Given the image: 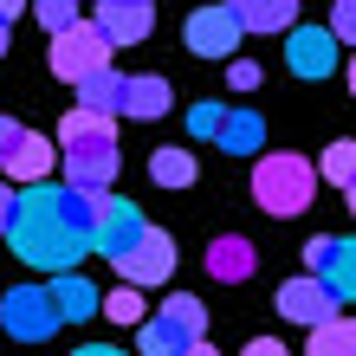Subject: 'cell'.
<instances>
[{
    "label": "cell",
    "instance_id": "1",
    "mask_svg": "<svg viewBox=\"0 0 356 356\" xmlns=\"http://www.w3.org/2000/svg\"><path fill=\"white\" fill-rule=\"evenodd\" d=\"M97 234V195L91 188H52V181H26L19 188V214H13V253L39 266V272H72L91 253Z\"/></svg>",
    "mask_w": 356,
    "mask_h": 356
},
{
    "label": "cell",
    "instance_id": "2",
    "mask_svg": "<svg viewBox=\"0 0 356 356\" xmlns=\"http://www.w3.org/2000/svg\"><path fill=\"white\" fill-rule=\"evenodd\" d=\"M311 195H318V169H311L305 156L272 149V156L253 162V201L266 207V214L291 220V214H305V207H311Z\"/></svg>",
    "mask_w": 356,
    "mask_h": 356
},
{
    "label": "cell",
    "instance_id": "3",
    "mask_svg": "<svg viewBox=\"0 0 356 356\" xmlns=\"http://www.w3.org/2000/svg\"><path fill=\"white\" fill-rule=\"evenodd\" d=\"M207 337V311H201V298H162V311H149L143 318V337H136V350L143 356H181V350H195Z\"/></svg>",
    "mask_w": 356,
    "mask_h": 356
},
{
    "label": "cell",
    "instance_id": "4",
    "mask_svg": "<svg viewBox=\"0 0 356 356\" xmlns=\"http://www.w3.org/2000/svg\"><path fill=\"white\" fill-rule=\"evenodd\" d=\"M111 52H117V39L97 26V19H78V26L65 33H52V72L65 78V85H78V78H91L111 65Z\"/></svg>",
    "mask_w": 356,
    "mask_h": 356
},
{
    "label": "cell",
    "instance_id": "5",
    "mask_svg": "<svg viewBox=\"0 0 356 356\" xmlns=\"http://www.w3.org/2000/svg\"><path fill=\"white\" fill-rule=\"evenodd\" d=\"M0 324H7V337H19V343H46L65 318H58V305H52L46 285H7V298H0Z\"/></svg>",
    "mask_w": 356,
    "mask_h": 356
},
{
    "label": "cell",
    "instance_id": "6",
    "mask_svg": "<svg viewBox=\"0 0 356 356\" xmlns=\"http://www.w3.org/2000/svg\"><path fill=\"white\" fill-rule=\"evenodd\" d=\"M181 33H188V52H195V58H234V52H240V39H246L240 13L227 7V0H220V7H195Z\"/></svg>",
    "mask_w": 356,
    "mask_h": 356
},
{
    "label": "cell",
    "instance_id": "7",
    "mask_svg": "<svg viewBox=\"0 0 356 356\" xmlns=\"http://www.w3.org/2000/svg\"><path fill=\"white\" fill-rule=\"evenodd\" d=\"M337 285H330L324 279V272H305V279H285L279 285V311H285V318L291 324H305V330H318V324H330V318H337Z\"/></svg>",
    "mask_w": 356,
    "mask_h": 356
},
{
    "label": "cell",
    "instance_id": "8",
    "mask_svg": "<svg viewBox=\"0 0 356 356\" xmlns=\"http://www.w3.org/2000/svg\"><path fill=\"white\" fill-rule=\"evenodd\" d=\"M337 52H343V39L330 33V26H291V39H285L291 78H318V85L337 72Z\"/></svg>",
    "mask_w": 356,
    "mask_h": 356
},
{
    "label": "cell",
    "instance_id": "9",
    "mask_svg": "<svg viewBox=\"0 0 356 356\" xmlns=\"http://www.w3.org/2000/svg\"><path fill=\"white\" fill-rule=\"evenodd\" d=\"M143 220L130 201H117V195H97V234H91V253H104V259H123L130 246L143 240Z\"/></svg>",
    "mask_w": 356,
    "mask_h": 356
},
{
    "label": "cell",
    "instance_id": "10",
    "mask_svg": "<svg viewBox=\"0 0 356 356\" xmlns=\"http://www.w3.org/2000/svg\"><path fill=\"white\" fill-rule=\"evenodd\" d=\"M117 169H123L117 143H72V149H65V181H72V188H91V195H111Z\"/></svg>",
    "mask_w": 356,
    "mask_h": 356
},
{
    "label": "cell",
    "instance_id": "11",
    "mask_svg": "<svg viewBox=\"0 0 356 356\" xmlns=\"http://www.w3.org/2000/svg\"><path fill=\"white\" fill-rule=\"evenodd\" d=\"M117 272H123V279H136V285H162L175 272V240L162 234V227H143V240L117 259Z\"/></svg>",
    "mask_w": 356,
    "mask_h": 356
},
{
    "label": "cell",
    "instance_id": "12",
    "mask_svg": "<svg viewBox=\"0 0 356 356\" xmlns=\"http://www.w3.org/2000/svg\"><path fill=\"white\" fill-rule=\"evenodd\" d=\"M97 26L117 39V46H143L156 26V7L149 0H97Z\"/></svg>",
    "mask_w": 356,
    "mask_h": 356
},
{
    "label": "cell",
    "instance_id": "13",
    "mask_svg": "<svg viewBox=\"0 0 356 356\" xmlns=\"http://www.w3.org/2000/svg\"><path fill=\"white\" fill-rule=\"evenodd\" d=\"M52 305H58V318H65V324H85V318H97V311H104V291L85 279V272H52Z\"/></svg>",
    "mask_w": 356,
    "mask_h": 356
},
{
    "label": "cell",
    "instance_id": "14",
    "mask_svg": "<svg viewBox=\"0 0 356 356\" xmlns=\"http://www.w3.org/2000/svg\"><path fill=\"white\" fill-rule=\"evenodd\" d=\"M52 162H58V143H46V136H33V130H26V136L13 143V156L0 162V175L26 188V181H46V175H52Z\"/></svg>",
    "mask_w": 356,
    "mask_h": 356
},
{
    "label": "cell",
    "instance_id": "15",
    "mask_svg": "<svg viewBox=\"0 0 356 356\" xmlns=\"http://www.w3.org/2000/svg\"><path fill=\"white\" fill-rule=\"evenodd\" d=\"M207 272H214L220 285H246V279H253V240L220 234L214 246H207Z\"/></svg>",
    "mask_w": 356,
    "mask_h": 356
},
{
    "label": "cell",
    "instance_id": "16",
    "mask_svg": "<svg viewBox=\"0 0 356 356\" xmlns=\"http://www.w3.org/2000/svg\"><path fill=\"white\" fill-rule=\"evenodd\" d=\"M246 33H291L298 26V0H227Z\"/></svg>",
    "mask_w": 356,
    "mask_h": 356
},
{
    "label": "cell",
    "instance_id": "17",
    "mask_svg": "<svg viewBox=\"0 0 356 356\" xmlns=\"http://www.w3.org/2000/svg\"><path fill=\"white\" fill-rule=\"evenodd\" d=\"M169 104H175V85H169V78H156V72H130V97H123V117H143V123H149V117L169 111Z\"/></svg>",
    "mask_w": 356,
    "mask_h": 356
},
{
    "label": "cell",
    "instance_id": "18",
    "mask_svg": "<svg viewBox=\"0 0 356 356\" xmlns=\"http://www.w3.org/2000/svg\"><path fill=\"white\" fill-rule=\"evenodd\" d=\"M123 97H130V72H117V65H104V72H91V78H78V104H91V111L123 117Z\"/></svg>",
    "mask_w": 356,
    "mask_h": 356
},
{
    "label": "cell",
    "instance_id": "19",
    "mask_svg": "<svg viewBox=\"0 0 356 356\" xmlns=\"http://www.w3.org/2000/svg\"><path fill=\"white\" fill-rule=\"evenodd\" d=\"M72 143H117V117H111V111H91V104H78V111L58 123V149H72Z\"/></svg>",
    "mask_w": 356,
    "mask_h": 356
},
{
    "label": "cell",
    "instance_id": "20",
    "mask_svg": "<svg viewBox=\"0 0 356 356\" xmlns=\"http://www.w3.org/2000/svg\"><path fill=\"white\" fill-rule=\"evenodd\" d=\"M227 156H259V143H266V117H253V111H234L227 117V130L214 136Z\"/></svg>",
    "mask_w": 356,
    "mask_h": 356
},
{
    "label": "cell",
    "instance_id": "21",
    "mask_svg": "<svg viewBox=\"0 0 356 356\" xmlns=\"http://www.w3.org/2000/svg\"><path fill=\"white\" fill-rule=\"evenodd\" d=\"M305 356H356V318H330V324H318L311 330V343H305Z\"/></svg>",
    "mask_w": 356,
    "mask_h": 356
},
{
    "label": "cell",
    "instance_id": "22",
    "mask_svg": "<svg viewBox=\"0 0 356 356\" xmlns=\"http://www.w3.org/2000/svg\"><path fill=\"white\" fill-rule=\"evenodd\" d=\"M195 156H188V149H156L149 156V181L156 188H195Z\"/></svg>",
    "mask_w": 356,
    "mask_h": 356
},
{
    "label": "cell",
    "instance_id": "23",
    "mask_svg": "<svg viewBox=\"0 0 356 356\" xmlns=\"http://www.w3.org/2000/svg\"><path fill=\"white\" fill-rule=\"evenodd\" d=\"M318 175H324L330 188H356V136L330 143V149H324V162H318Z\"/></svg>",
    "mask_w": 356,
    "mask_h": 356
},
{
    "label": "cell",
    "instance_id": "24",
    "mask_svg": "<svg viewBox=\"0 0 356 356\" xmlns=\"http://www.w3.org/2000/svg\"><path fill=\"white\" fill-rule=\"evenodd\" d=\"M104 311H111V324H143L149 311H143V285L123 279L117 291H104Z\"/></svg>",
    "mask_w": 356,
    "mask_h": 356
},
{
    "label": "cell",
    "instance_id": "25",
    "mask_svg": "<svg viewBox=\"0 0 356 356\" xmlns=\"http://www.w3.org/2000/svg\"><path fill=\"white\" fill-rule=\"evenodd\" d=\"M324 279L337 285V298H343V305L356 298V240H337V253H330V266H324Z\"/></svg>",
    "mask_w": 356,
    "mask_h": 356
},
{
    "label": "cell",
    "instance_id": "26",
    "mask_svg": "<svg viewBox=\"0 0 356 356\" xmlns=\"http://www.w3.org/2000/svg\"><path fill=\"white\" fill-rule=\"evenodd\" d=\"M33 13H39V26H46V33H65V26H78V19H85V7H78V0H33Z\"/></svg>",
    "mask_w": 356,
    "mask_h": 356
},
{
    "label": "cell",
    "instance_id": "27",
    "mask_svg": "<svg viewBox=\"0 0 356 356\" xmlns=\"http://www.w3.org/2000/svg\"><path fill=\"white\" fill-rule=\"evenodd\" d=\"M227 117L234 111H220V104H195V111H188V136H220Z\"/></svg>",
    "mask_w": 356,
    "mask_h": 356
},
{
    "label": "cell",
    "instance_id": "28",
    "mask_svg": "<svg viewBox=\"0 0 356 356\" xmlns=\"http://www.w3.org/2000/svg\"><path fill=\"white\" fill-rule=\"evenodd\" d=\"M330 33H337L343 46H356V0H337V7H330Z\"/></svg>",
    "mask_w": 356,
    "mask_h": 356
},
{
    "label": "cell",
    "instance_id": "29",
    "mask_svg": "<svg viewBox=\"0 0 356 356\" xmlns=\"http://www.w3.org/2000/svg\"><path fill=\"white\" fill-rule=\"evenodd\" d=\"M330 253H337V234H318V240H305V266H311V272H324V266H330Z\"/></svg>",
    "mask_w": 356,
    "mask_h": 356
},
{
    "label": "cell",
    "instance_id": "30",
    "mask_svg": "<svg viewBox=\"0 0 356 356\" xmlns=\"http://www.w3.org/2000/svg\"><path fill=\"white\" fill-rule=\"evenodd\" d=\"M227 85H234V91H253L259 85V65H253V58H227Z\"/></svg>",
    "mask_w": 356,
    "mask_h": 356
},
{
    "label": "cell",
    "instance_id": "31",
    "mask_svg": "<svg viewBox=\"0 0 356 356\" xmlns=\"http://www.w3.org/2000/svg\"><path fill=\"white\" fill-rule=\"evenodd\" d=\"M19 136H26V123H13V117H0V162L13 156V143H19Z\"/></svg>",
    "mask_w": 356,
    "mask_h": 356
},
{
    "label": "cell",
    "instance_id": "32",
    "mask_svg": "<svg viewBox=\"0 0 356 356\" xmlns=\"http://www.w3.org/2000/svg\"><path fill=\"white\" fill-rule=\"evenodd\" d=\"M13 214H19V195H7V181H0V234H13Z\"/></svg>",
    "mask_w": 356,
    "mask_h": 356
},
{
    "label": "cell",
    "instance_id": "33",
    "mask_svg": "<svg viewBox=\"0 0 356 356\" xmlns=\"http://www.w3.org/2000/svg\"><path fill=\"white\" fill-rule=\"evenodd\" d=\"M246 356H291L279 337H253V343H246Z\"/></svg>",
    "mask_w": 356,
    "mask_h": 356
},
{
    "label": "cell",
    "instance_id": "34",
    "mask_svg": "<svg viewBox=\"0 0 356 356\" xmlns=\"http://www.w3.org/2000/svg\"><path fill=\"white\" fill-rule=\"evenodd\" d=\"M72 356H130V350H111V343H85V350H72Z\"/></svg>",
    "mask_w": 356,
    "mask_h": 356
},
{
    "label": "cell",
    "instance_id": "35",
    "mask_svg": "<svg viewBox=\"0 0 356 356\" xmlns=\"http://www.w3.org/2000/svg\"><path fill=\"white\" fill-rule=\"evenodd\" d=\"M7 46H13V19H0V58H7Z\"/></svg>",
    "mask_w": 356,
    "mask_h": 356
},
{
    "label": "cell",
    "instance_id": "36",
    "mask_svg": "<svg viewBox=\"0 0 356 356\" xmlns=\"http://www.w3.org/2000/svg\"><path fill=\"white\" fill-rule=\"evenodd\" d=\"M19 7H26V0H0V19H19Z\"/></svg>",
    "mask_w": 356,
    "mask_h": 356
},
{
    "label": "cell",
    "instance_id": "37",
    "mask_svg": "<svg viewBox=\"0 0 356 356\" xmlns=\"http://www.w3.org/2000/svg\"><path fill=\"white\" fill-rule=\"evenodd\" d=\"M181 356H220V350H207V337H201V343H195V350H181Z\"/></svg>",
    "mask_w": 356,
    "mask_h": 356
},
{
    "label": "cell",
    "instance_id": "38",
    "mask_svg": "<svg viewBox=\"0 0 356 356\" xmlns=\"http://www.w3.org/2000/svg\"><path fill=\"white\" fill-rule=\"evenodd\" d=\"M350 97H356V58H350Z\"/></svg>",
    "mask_w": 356,
    "mask_h": 356
},
{
    "label": "cell",
    "instance_id": "39",
    "mask_svg": "<svg viewBox=\"0 0 356 356\" xmlns=\"http://www.w3.org/2000/svg\"><path fill=\"white\" fill-rule=\"evenodd\" d=\"M343 195H350V214H356V188H343Z\"/></svg>",
    "mask_w": 356,
    "mask_h": 356
}]
</instances>
